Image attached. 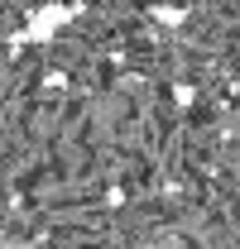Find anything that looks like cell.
Returning a JSON list of instances; mask_svg holds the SVG:
<instances>
[{"label":"cell","mask_w":240,"mask_h":249,"mask_svg":"<svg viewBox=\"0 0 240 249\" xmlns=\"http://www.w3.org/2000/svg\"><path fill=\"white\" fill-rule=\"evenodd\" d=\"M144 249H187V245H182V240H173V235H163V240H149Z\"/></svg>","instance_id":"6da1fadb"},{"label":"cell","mask_w":240,"mask_h":249,"mask_svg":"<svg viewBox=\"0 0 240 249\" xmlns=\"http://www.w3.org/2000/svg\"><path fill=\"white\" fill-rule=\"evenodd\" d=\"M0 249H29V245H0Z\"/></svg>","instance_id":"7a4b0ae2"}]
</instances>
